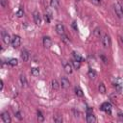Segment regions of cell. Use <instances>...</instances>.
Instances as JSON below:
<instances>
[{"mask_svg": "<svg viewBox=\"0 0 123 123\" xmlns=\"http://www.w3.org/2000/svg\"><path fill=\"white\" fill-rule=\"evenodd\" d=\"M113 7H114L115 14H116L119 18H123V8H122V6H121L118 2H116Z\"/></svg>", "mask_w": 123, "mask_h": 123, "instance_id": "1", "label": "cell"}, {"mask_svg": "<svg viewBox=\"0 0 123 123\" xmlns=\"http://www.w3.org/2000/svg\"><path fill=\"white\" fill-rule=\"evenodd\" d=\"M11 43H12V45L13 48L19 47L20 44H21V38H20V37L17 36V35H14V36L12 37V42H11Z\"/></svg>", "mask_w": 123, "mask_h": 123, "instance_id": "2", "label": "cell"}, {"mask_svg": "<svg viewBox=\"0 0 123 123\" xmlns=\"http://www.w3.org/2000/svg\"><path fill=\"white\" fill-rule=\"evenodd\" d=\"M111 108H112V106H111V104L110 102H104V103L101 105V107H100V109H101L103 111L107 112V113H111Z\"/></svg>", "mask_w": 123, "mask_h": 123, "instance_id": "3", "label": "cell"}, {"mask_svg": "<svg viewBox=\"0 0 123 123\" xmlns=\"http://www.w3.org/2000/svg\"><path fill=\"white\" fill-rule=\"evenodd\" d=\"M102 43H103L105 48H109L111 46V38H110L109 35H107V34L103 35V37H102Z\"/></svg>", "mask_w": 123, "mask_h": 123, "instance_id": "4", "label": "cell"}, {"mask_svg": "<svg viewBox=\"0 0 123 123\" xmlns=\"http://www.w3.org/2000/svg\"><path fill=\"white\" fill-rule=\"evenodd\" d=\"M1 36H2V39H3V41H4L5 44L8 45L10 42H12V38L10 37L9 34H8L5 30H2V32H1Z\"/></svg>", "mask_w": 123, "mask_h": 123, "instance_id": "5", "label": "cell"}, {"mask_svg": "<svg viewBox=\"0 0 123 123\" xmlns=\"http://www.w3.org/2000/svg\"><path fill=\"white\" fill-rule=\"evenodd\" d=\"M1 118H2V120H3L5 123H11V121H12L11 116H10V114H9L8 111L2 112V113H1Z\"/></svg>", "mask_w": 123, "mask_h": 123, "instance_id": "6", "label": "cell"}, {"mask_svg": "<svg viewBox=\"0 0 123 123\" xmlns=\"http://www.w3.org/2000/svg\"><path fill=\"white\" fill-rule=\"evenodd\" d=\"M33 17H34V21L37 25H39L40 24V21H41V18H40V14L37 11H35L33 12Z\"/></svg>", "mask_w": 123, "mask_h": 123, "instance_id": "7", "label": "cell"}, {"mask_svg": "<svg viewBox=\"0 0 123 123\" xmlns=\"http://www.w3.org/2000/svg\"><path fill=\"white\" fill-rule=\"evenodd\" d=\"M61 85H62V86L63 88H68L69 86H70V83H69V81H68V79L66 77H62L61 79Z\"/></svg>", "mask_w": 123, "mask_h": 123, "instance_id": "8", "label": "cell"}, {"mask_svg": "<svg viewBox=\"0 0 123 123\" xmlns=\"http://www.w3.org/2000/svg\"><path fill=\"white\" fill-rule=\"evenodd\" d=\"M56 31H57V33L59 35H61V36L63 35L64 34V26L62 23H58L56 25Z\"/></svg>", "mask_w": 123, "mask_h": 123, "instance_id": "9", "label": "cell"}, {"mask_svg": "<svg viewBox=\"0 0 123 123\" xmlns=\"http://www.w3.org/2000/svg\"><path fill=\"white\" fill-rule=\"evenodd\" d=\"M86 122H87V123H94V122H96V117L92 114V112H87V115H86Z\"/></svg>", "mask_w": 123, "mask_h": 123, "instance_id": "10", "label": "cell"}, {"mask_svg": "<svg viewBox=\"0 0 123 123\" xmlns=\"http://www.w3.org/2000/svg\"><path fill=\"white\" fill-rule=\"evenodd\" d=\"M43 45L47 48H50L51 45H52V40L49 37H43Z\"/></svg>", "mask_w": 123, "mask_h": 123, "instance_id": "11", "label": "cell"}, {"mask_svg": "<svg viewBox=\"0 0 123 123\" xmlns=\"http://www.w3.org/2000/svg\"><path fill=\"white\" fill-rule=\"evenodd\" d=\"M20 57H21V60H22L23 62H27V61L29 60V53H28V51L25 50V49H23V50L21 51Z\"/></svg>", "mask_w": 123, "mask_h": 123, "instance_id": "12", "label": "cell"}, {"mask_svg": "<svg viewBox=\"0 0 123 123\" xmlns=\"http://www.w3.org/2000/svg\"><path fill=\"white\" fill-rule=\"evenodd\" d=\"M63 68H64V71H65L67 74H71V73H72V66H71L69 63L64 62V64H63Z\"/></svg>", "mask_w": 123, "mask_h": 123, "instance_id": "13", "label": "cell"}, {"mask_svg": "<svg viewBox=\"0 0 123 123\" xmlns=\"http://www.w3.org/2000/svg\"><path fill=\"white\" fill-rule=\"evenodd\" d=\"M72 56H73V59L74 60H76V61H78V62H82V60H83V58H82V56L79 54V53H77V52H72Z\"/></svg>", "mask_w": 123, "mask_h": 123, "instance_id": "14", "label": "cell"}, {"mask_svg": "<svg viewBox=\"0 0 123 123\" xmlns=\"http://www.w3.org/2000/svg\"><path fill=\"white\" fill-rule=\"evenodd\" d=\"M51 86H52V88L55 89V90L59 89V87H60V85H59V83H58V81H57L56 79H53V80H52Z\"/></svg>", "mask_w": 123, "mask_h": 123, "instance_id": "15", "label": "cell"}, {"mask_svg": "<svg viewBox=\"0 0 123 123\" xmlns=\"http://www.w3.org/2000/svg\"><path fill=\"white\" fill-rule=\"evenodd\" d=\"M19 80H20V84H21V86H27L28 83H27V80H26V78H25V76H24V75H20Z\"/></svg>", "mask_w": 123, "mask_h": 123, "instance_id": "16", "label": "cell"}, {"mask_svg": "<svg viewBox=\"0 0 123 123\" xmlns=\"http://www.w3.org/2000/svg\"><path fill=\"white\" fill-rule=\"evenodd\" d=\"M59 5H60L59 0H51V1H50V6H51L52 8L58 9V8H59Z\"/></svg>", "mask_w": 123, "mask_h": 123, "instance_id": "17", "label": "cell"}, {"mask_svg": "<svg viewBox=\"0 0 123 123\" xmlns=\"http://www.w3.org/2000/svg\"><path fill=\"white\" fill-rule=\"evenodd\" d=\"M75 94H76L77 96H79V97H83V95H84L83 90H82L79 86H76V87H75Z\"/></svg>", "mask_w": 123, "mask_h": 123, "instance_id": "18", "label": "cell"}, {"mask_svg": "<svg viewBox=\"0 0 123 123\" xmlns=\"http://www.w3.org/2000/svg\"><path fill=\"white\" fill-rule=\"evenodd\" d=\"M31 73H32L33 76H38V74H39V69H38L37 67H33V68L31 69Z\"/></svg>", "mask_w": 123, "mask_h": 123, "instance_id": "19", "label": "cell"}, {"mask_svg": "<svg viewBox=\"0 0 123 123\" xmlns=\"http://www.w3.org/2000/svg\"><path fill=\"white\" fill-rule=\"evenodd\" d=\"M81 62H78V61H76V60H73L72 61V64H73V66H74V68L75 69H79L80 68V66H81V63H80Z\"/></svg>", "mask_w": 123, "mask_h": 123, "instance_id": "20", "label": "cell"}, {"mask_svg": "<svg viewBox=\"0 0 123 123\" xmlns=\"http://www.w3.org/2000/svg\"><path fill=\"white\" fill-rule=\"evenodd\" d=\"M53 119H54V121L56 123H62V117L61 115H54Z\"/></svg>", "mask_w": 123, "mask_h": 123, "instance_id": "21", "label": "cell"}, {"mask_svg": "<svg viewBox=\"0 0 123 123\" xmlns=\"http://www.w3.org/2000/svg\"><path fill=\"white\" fill-rule=\"evenodd\" d=\"M8 63H9L10 65H12V66H15V65H17L18 62H17L16 59H11V60L8 62Z\"/></svg>", "mask_w": 123, "mask_h": 123, "instance_id": "22", "label": "cell"}, {"mask_svg": "<svg viewBox=\"0 0 123 123\" xmlns=\"http://www.w3.org/2000/svg\"><path fill=\"white\" fill-rule=\"evenodd\" d=\"M95 76H96V72L94 70H92V69H89V71H88V77L91 78V79H93V78H95Z\"/></svg>", "mask_w": 123, "mask_h": 123, "instance_id": "23", "label": "cell"}, {"mask_svg": "<svg viewBox=\"0 0 123 123\" xmlns=\"http://www.w3.org/2000/svg\"><path fill=\"white\" fill-rule=\"evenodd\" d=\"M37 119H38V121H40V122H42L43 120H44V116L42 115V113H41V111H37Z\"/></svg>", "mask_w": 123, "mask_h": 123, "instance_id": "24", "label": "cell"}, {"mask_svg": "<svg viewBox=\"0 0 123 123\" xmlns=\"http://www.w3.org/2000/svg\"><path fill=\"white\" fill-rule=\"evenodd\" d=\"M99 91H100L101 93H103V94L106 92V87H105L104 84H100V85H99Z\"/></svg>", "mask_w": 123, "mask_h": 123, "instance_id": "25", "label": "cell"}, {"mask_svg": "<svg viewBox=\"0 0 123 123\" xmlns=\"http://www.w3.org/2000/svg\"><path fill=\"white\" fill-rule=\"evenodd\" d=\"M23 13H24V11H23V9H22V8H19V9H18V11L16 12V16H18V17H21V16L23 15Z\"/></svg>", "mask_w": 123, "mask_h": 123, "instance_id": "26", "label": "cell"}, {"mask_svg": "<svg viewBox=\"0 0 123 123\" xmlns=\"http://www.w3.org/2000/svg\"><path fill=\"white\" fill-rule=\"evenodd\" d=\"M62 41H63V42H65V43H67V44L70 42L69 38H68V37H67V36H65L64 34H63V35H62Z\"/></svg>", "mask_w": 123, "mask_h": 123, "instance_id": "27", "label": "cell"}, {"mask_svg": "<svg viewBox=\"0 0 123 123\" xmlns=\"http://www.w3.org/2000/svg\"><path fill=\"white\" fill-rule=\"evenodd\" d=\"M50 14H48V13H45L44 14V20L46 21V23H49L50 22Z\"/></svg>", "mask_w": 123, "mask_h": 123, "instance_id": "28", "label": "cell"}, {"mask_svg": "<svg viewBox=\"0 0 123 123\" xmlns=\"http://www.w3.org/2000/svg\"><path fill=\"white\" fill-rule=\"evenodd\" d=\"M15 116H16L19 120H21V119L23 118V116L21 115V112H20V111H16V112H15Z\"/></svg>", "mask_w": 123, "mask_h": 123, "instance_id": "29", "label": "cell"}, {"mask_svg": "<svg viewBox=\"0 0 123 123\" xmlns=\"http://www.w3.org/2000/svg\"><path fill=\"white\" fill-rule=\"evenodd\" d=\"M72 112H73V114H74V116H75V117H78V116L80 115V112H79L78 111H76L75 109H73V110H72Z\"/></svg>", "mask_w": 123, "mask_h": 123, "instance_id": "30", "label": "cell"}, {"mask_svg": "<svg viewBox=\"0 0 123 123\" xmlns=\"http://www.w3.org/2000/svg\"><path fill=\"white\" fill-rule=\"evenodd\" d=\"M93 4H95V5H98V4H100V2H101V0H90Z\"/></svg>", "mask_w": 123, "mask_h": 123, "instance_id": "31", "label": "cell"}, {"mask_svg": "<svg viewBox=\"0 0 123 123\" xmlns=\"http://www.w3.org/2000/svg\"><path fill=\"white\" fill-rule=\"evenodd\" d=\"M72 27H73V29H74V30H76V31H77V29H78V28H77V24H76V22H75V21H74V22H72Z\"/></svg>", "mask_w": 123, "mask_h": 123, "instance_id": "32", "label": "cell"}, {"mask_svg": "<svg viewBox=\"0 0 123 123\" xmlns=\"http://www.w3.org/2000/svg\"><path fill=\"white\" fill-rule=\"evenodd\" d=\"M94 33H95V35H96L97 37H100V31H99V29H96V30L94 31Z\"/></svg>", "mask_w": 123, "mask_h": 123, "instance_id": "33", "label": "cell"}, {"mask_svg": "<svg viewBox=\"0 0 123 123\" xmlns=\"http://www.w3.org/2000/svg\"><path fill=\"white\" fill-rule=\"evenodd\" d=\"M1 6H2L3 8L6 7V0H1Z\"/></svg>", "mask_w": 123, "mask_h": 123, "instance_id": "34", "label": "cell"}, {"mask_svg": "<svg viewBox=\"0 0 123 123\" xmlns=\"http://www.w3.org/2000/svg\"><path fill=\"white\" fill-rule=\"evenodd\" d=\"M118 117H119V119L120 120H123V113H118Z\"/></svg>", "mask_w": 123, "mask_h": 123, "instance_id": "35", "label": "cell"}, {"mask_svg": "<svg viewBox=\"0 0 123 123\" xmlns=\"http://www.w3.org/2000/svg\"><path fill=\"white\" fill-rule=\"evenodd\" d=\"M3 86H4V84H3V81H1V89H3Z\"/></svg>", "mask_w": 123, "mask_h": 123, "instance_id": "36", "label": "cell"}, {"mask_svg": "<svg viewBox=\"0 0 123 123\" xmlns=\"http://www.w3.org/2000/svg\"><path fill=\"white\" fill-rule=\"evenodd\" d=\"M120 40H121V42L123 43V36H120Z\"/></svg>", "mask_w": 123, "mask_h": 123, "instance_id": "37", "label": "cell"}]
</instances>
